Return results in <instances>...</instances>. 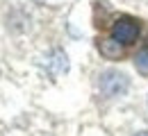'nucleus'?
Segmentation results:
<instances>
[{"mask_svg":"<svg viewBox=\"0 0 148 136\" xmlns=\"http://www.w3.org/2000/svg\"><path fill=\"white\" fill-rule=\"evenodd\" d=\"M134 64H137V70H141V73H148V50H141L137 59H134Z\"/></svg>","mask_w":148,"mask_h":136,"instance_id":"obj_4","label":"nucleus"},{"mask_svg":"<svg viewBox=\"0 0 148 136\" xmlns=\"http://www.w3.org/2000/svg\"><path fill=\"white\" fill-rule=\"evenodd\" d=\"M137 136H148V132H139V134H137Z\"/></svg>","mask_w":148,"mask_h":136,"instance_id":"obj_5","label":"nucleus"},{"mask_svg":"<svg viewBox=\"0 0 148 136\" xmlns=\"http://www.w3.org/2000/svg\"><path fill=\"white\" fill-rule=\"evenodd\" d=\"M137 37H139V23L132 18V16H121L112 25V39H116L119 43H123V45L137 41Z\"/></svg>","mask_w":148,"mask_h":136,"instance_id":"obj_1","label":"nucleus"},{"mask_svg":"<svg viewBox=\"0 0 148 136\" xmlns=\"http://www.w3.org/2000/svg\"><path fill=\"white\" fill-rule=\"evenodd\" d=\"M121 45H123V43H119L116 39H107V41H100V43H98L100 52H103L107 59H119L121 57V52H123Z\"/></svg>","mask_w":148,"mask_h":136,"instance_id":"obj_3","label":"nucleus"},{"mask_svg":"<svg viewBox=\"0 0 148 136\" xmlns=\"http://www.w3.org/2000/svg\"><path fill=\"white\" fill-rule=\"evenodd\" d=\"M100 89L105 91V95H121L125 89H128V79L125 75H121V73H105L103 77H100Z\"/></svg>","mask_w":148,"mask_h":136,"instance_id":"obj_2","label":"nucleus"}]
</instances>
